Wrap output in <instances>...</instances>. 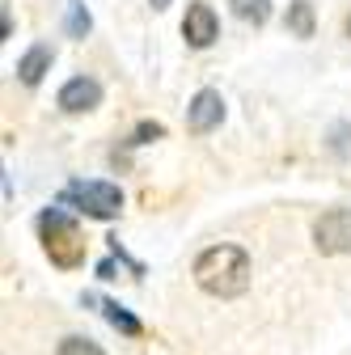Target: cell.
Here are the masks:
<instances>
[{
	"instance_id": "8992f818",
	"label": "cell",
	"mask_w": 351,
	"mask_h": 355,
	"mask_svg": "<svg viewBox=\"0 0 351 355\" xmlns=\"http://www.w3.org/2000/svg\"><path fill=\"white\" fill-rule=\"evenodd\" d=\"M182 38L191 42L195 51H203V47H212L216 38H221V21H216V13H212V5H203V0H195V5L187 9V17H182Z\"/></svg>"
},
{
	"instance_id": "6da1fadb",
	"label": "cell",
	"mask_w": 351,
	"mask_h": 355,
	"mask_svg": "<svg viewBox=\"0 0 351 355\" xmlns=\"http://www.w3.org/2000/svg\"><path fill=\"white\" fill-rule=\"evenodd\" d=\"M195 284L216 296V300H233L250 288V254L241 245H207L195 266H191Z\"/></svg>"
},
{
	"instance_id": "9a60e30c",
	"label": "cell",
	"mask_w": 351,
	"mask_h": 355,
	"mask_svg": "<svg viewBox=\"0 0 351 355\" xmlns=\"http://www.w3.org/2000/svg\"><path fill=\"white\" fill-rule=\"evenodd\" d=\"M161 136H165L161 123H140V127H136V140H131V144H148V140H161Z\"/></svg>"
},
{
	"instance_id": "2e32d148",
	"label": "cell",
	"mask_w": 351,
	"mask_h": 355,
	"mask_svg": "<svg viewBox=\"0 0 351 355\" xmlns=\"http://www.w3.org/2000/svg\"><path fill=\"white\" fill-rule=\"evenodd\" d=\"M98 279H114V262H110V258L98 262Z\"/></svg>"
},
{
	"instance_id": "5bb4252c",
	"label": "cell",
	"mask_w": 351,
	"mask_h": 355,
	"mask_svg": "<svg viewBox=\"0 0 351 355\" xmlns=\"http://www.w3.org/2000/svg\"><path fill=\"white\" fill-rule=\"evenodd\" d=\"M347 136H351L347 123H339V127L330 131V153H334V157H347Z\"/></svg>"
},
{
	"instance_id": "8fae6325",
	"label": "cell",
	"mask_w": 351,
	"mask_h": 355,
	"mask_svg": "<svg viewBox=\"0 0 351 355\" xmlns=\"http://www.w3.org/2000/svg\"><path fill=\"white\" fill-rule=\"evenodd\" d=\"M64 30L72 34V38H85L94 30V17H89V9H85V0H68V13H64Z\"/></svg>"
},
{
	"instance_id": "9c48e42d",
	"label": "cell",
	"mask_w": 351,
	"mask_h": 355,
	"mask_svg": "<svg viewBox=\"0 0 351 355\" xmlns=\"http://www.w3.org/2000/svg\"><path fill=\"white\" fill-rule=\"evenodd\" d=\"M98 304H102V318H106V322H110L119 334H127V338H140V334H144L140 318H131V313H127V309H123L119 300H98Z\"/></svg>"
},
{
	"instance_id": "52a82bcc",
	"label": "cell",
	"mask_w": 351,
	"mask_h": 355,
	"mask_svg": "<svg viewBox=\"0 0 351 355\" xmlns=\"http://www.w3.org/2000/svg\"><path fill=\"white\" fill-rule=\"evenodd\" d=\"M225 119V98L216 94V89H199V94L191 98L187 106V127L195 131V136H203V131H216Z\"/></svg>"
},
{
	"instance_id": "277c9868",
	"label": "cell",
	"mask_w": 351,
	"mask_h": 355,
	"mask_svg": "<svg viewBox=\"0 0 351 355\" xmlns=\"http://www.w3.org/2000/svg\"><path fill=\"white\" fill-rule=\"evenodd\" d=\"M314 250L326 258L351 254V207H326L314 220Z\"/></svg>"
},
{
	"instance_id": "7c38bea8",
	"label": "cell",
	"mask_w": 351,
	"mask_h": 355,
	"mask_svg": "<svg viewBox=\"0 0 351 355\" xmlns=\"http://www.w3.org/2000/svg\"><path fill=\"white\" fill-rule=\"evenodd\" d=\"M229 5L250 26H267V17H271V0H229Z\"/></svg>"
},
{
	"instance_id": "30bf717a",
	"label": "cell",
	"mask_w": 351,
	"mask_h": 355,
	"mask_svg": "<svg viewBox=\"0 0 351 355\" xmlns=\"http://www.w3.org/2000/svg\"><path fill=\"white\" fill-rule=\"evenodd\" d=\"M288 30L296 38H314L318 34V17H314L309 0H292V5H288Z\"/></svg>"
},
{
	"instance_id": "7a4b0ae2",
	"label": "cell",
	"mask_w": 351,
	"mask_h": 355,
	"mask_svg": "<svg viewBox=\"0 0 351 355\" xmlns=\"http://www.w3.org/2000/svg\"><path fill=\"white\" fill-rule=\"evenodd\" d=\"M38 237H42V250H47V258L60 266V271H72V266L85 262V237L76 229V220L64 216L60 207L38 216Z\"/></svg>"
},
{
	"instance_id": "4fadbf2b",
	"label": "cell",
	"mask_w": 351,
	"mask_h": 355,
	"mask_svg": "<svg viewBox=\"0 0 351 355\" xmlns=\"http://www.w3.org/2000/svg\"><path fill=\"white\" fill-rule=\"evenodd\" d=\"M55 355H106L94 338H80V334H68V338H60V347H55Z\"/></svg>"
},
{
	"instance_id": "5b68a950",
	"label": "cell",
	"mask_w": 351,
	"mask_h": 355,
	"mask_svg": "<svg viewBox=\"0 0 351 355\" xmlns=\"http://www.w3.org/2000/svg\"><path fill=\"white\" fill-rule=\"evenodd\" d=\"M55 106H60L64 114H89V110L102 106V85H98L94 76H72V80L60 89Z\"/></svg>"
},
{
	"instance_id": "ba28073f",
	"label": "cell",
	"mask_w": 351,
	"mask_h": 355,
	"mask_svg": "<svg viewBox=\"0 0 351 355\" xmlns=\"http://www.w3.org/2000/svg\"><path fill=\"white\" fill-rule=\"evenodd\" d=\"M51 60H55V51L47 47V42H34V47L17 60V80H22V85H30V89H34V85H42V76L51 72Z\"/></svg>"
},
{
	"instance_id": "3957f363",
	"label": "cell",
	"mask_w": 351,
	"mask_h": 355,
	"mask_svg": "<svg viewBox=\"0 0 351 355\" xmlns=\"http://www.w3.org/2000/svg\"><path fill=\"white\" fill-rule=\"evenodd\" d=\"M60 203L94 216V220H114L123 211V191L114 182H85V178H76V182L60 191Z\"/></svg>"
},
{
	"instance_id": "e0dca14e",
	"label": "cell",
	"mask_w": 351,
	"mask_h": 355,
	"mask_svg": "<svg viewBox=\"0 0 351 355\" xmlns=\"http://www.w3.org/2000/svg\"><path fill=\"white\" fill-rule=\"evenodd\" d=\"M148 5H153V9H165V5H173V0H148Z\"/></svg>"
},
{
	"instance_id": "ac0fdd59",
	"label": "cell",
	"mask_w": 351,
	"mask_h": 355,
	"mask_svg": "<svg viewBox=\"0 0 351 355\" xmlns=\"http://www.w3.org/2000/svg\"><path fill=\"white\" fill-rule=\"evenodd\" d=\"M347 38H351V13H347Z\"/></svg>"
}]
</instances>
